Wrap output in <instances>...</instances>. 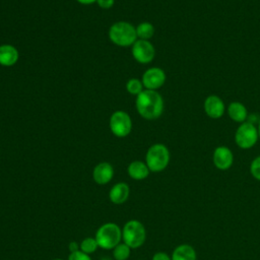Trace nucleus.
I'll return each mask as SVG.
<instances>
[{
    "mask_svg": "<svg viewBox=\"0 0 260 260\" xmlns=\"http://www.w3.org/2000/svg\"><path fill=\"white\" fill-rule=\"evenodd\" d=\"M138 114L146 120H155L164 112V99L156 90L143 89L135 101Z\"/></svg>",
    "mask_w": 260,
    "mask_h": 260,
    "instance_id": "nucleus-1",
    "label": "nucleus"
},
{
    "mask_svg": "<svg viewBox=\"0 0 260 260\" xmlns=\"http://www.w3.org/2000/svg\"><path fill=\"white\" fill-rule=\"evenodd\" d=\"M93 237L100 249L112 250L122 242V226L113 221L105 222L96 229Z\"/></svg>",
    "mask_w": 260,
    "mask_h": 260,
    "instance_id": "nucleus-2",
    "label": "nucleus"
},
{
    "mask_svg": "<svg viewBox=\"0 0 260 260\" xmlns=\"http://www.w3.org/2000/svg\"><path fill=\"white\" fill-rule=\"evenodd\" d=\"M171 154L169 148L162 143L150 145L145 153V164L150 173H159L167 169L170 164Z\"/></svg>",
    "mask_w": 260,
    "mask_h": 260,
    "instance_id": "nucleus-3",
    "label": "nucleus"
},
{
    "mask_svg": "<svg viewBox=\"0 0 260 260\" xmlns=\"http://www.w3.org/2000/svg\"><path fill=\"white\" fill-rule=\"evenodd\" d=\"M146 229L138 219H129L122 226V242L131 249H138L146 241Z\"/></svg>",
    "mask_w": 260,
    "mask_h": 260,
    "instance_id": "nucleus-4",
    "label": "nucleus"
},
{
    "mask_svg": "<svg viewBox=\"0 0 260 260\" xmlns=\"http://www.w3.org/2000/svg\"><path fill=\"white\" fill-rule=\"evenodd\" d=\"M109 39L119 47H130L137 41L136 28L127 21H117L109 28Z\"/></svg>",
    "mask_w": 260,
    "mask_h": 260,
    "instance_id": "nucleus-5",
    "label": "nucleus"
},
{
    "mask_svg": "<svg viewBox=\"0 0 260 260\" xmlns=\"http://www.w3.org/2000/svg\"><path fill=\"white\" fill-rule=\"evenodd\" d=\"M258 139V129L249 121L241 123L235 132V142L241 149L252 148L257 143Z\"/></svg>",
    "mask_w": 260,
    "mask_h": 260,
    "instance_id": "nucleus-6",
    "label": "nucleus"
},
{
    "mask_svg": "<svg viewBox=\"0 0 260 260\" xmlns=\"http://www.w3.org/2000/svg\"><path fill=\"white\" fill-rule=\"evenodd\" d=\"M109 126L111 132L115 136L123 138L130 134L132 130V120L128 113L118 110L112 114Z\"/></svg>",
    "mask_w": 260,
    "mask_h": 260,
    "instance_id": "nucleus-7",
    "label": "nucleus"
},
{
    "mask_svg": "<svg viewBox=\"0 0 260 260\" xmlns=\"http://www.w3.org/2000/svg\"><path fill=\"white\" fill-rule=\"evenodd\" d=\"M132 56L135 61L140 64L150 63L155 56V49L153 45L146 40H137L131 46Z\"/></svg>",
    "mask_w": 260,
    "mask_h": 260,
    "instance_id": "nucleus-8",
    "label": "nucleus"
},
{
    "mask_svg": "<svg viewBox=\"0 0 260 260\" xmlns=\"http://www.w3.org/2000/svg\"><path fill=\"white\" fill-rule=\"evenodd\" d=\"M166 72L159 67H150L142 74V84L145 89L156 90L160 88L166 82Z\"/></svg>",
    "mask_w": 260,
    "mask_h": 260,
    "instance_id": "nucleus-9",
    "label": "nucleus"
},
{
    "mask_svg": "<svg viewBox=\"0 0 260 260\" xmlns=\"http://www.w3.org/2000/svg\"><path fill=\"white\" fill-rule=\"evenodd\" d=\"M212 161L217 170L226 171L234 164V153L228 146L219 145L213 150Z\"/></svg>",
    "mask_w": 260,
    "mask_h": 260,
    "instance_id": "nucleus-10",
    "label": "nucleus"
},
{
    "mask_svg": "<svg viewBox=\"0 0 260 260\" xmlns=\"http://www.w3.org/2000/svg\"><path fill=\"white\" fill-rule=\"evenodd\" d=\"M203 109L209 118L216 120L223 116L225 112V105L221 98L216 94H210L205 99Z\"/></svg>",
    "mask_w": 260,
    "mask_h": 260,
    "instance_id": "nucleus-11",
    "label": "nucleus"
},
{
    "mask_svg": "<svg viewBox=\"0 0 260 260\" xmlns=\"http://www.w3.org/2000/svg\"><path fill=\"white\" fill-rule=\"evenodd\" d=\"M114 168L108 161H101L92 170V180L98 185L109 184L114 177Z\"/></svg>",
    "mask_w": 260,
    "mask_h": 260,
    "instance_id": "nucleus-12",
    "label": "nucleus"
},
{
    "mask_svg": "<svg viewBox=\"0 0 260 260\" xmlns=\"http://www.w3.org/2000/svg\"><path fill=\"white\" fill-rule=\"evenodd\" d=\"M108 195L113 204L121 205L128 200L130 196V187L125 182H118L110 188Z\"/></svg>",
    "mask_w": 260,
    "mask_h": 260,
    "instance_id": "nucleus-13",
    "label": "nucleus"
},
{
    "mask_svg": "<svg viewBox=\"0 0 260 260\" xmlns=\"http://www.w3.org/2000/svg\"><path fill=\"white\" fill-rule=\"evenodd\" d=\"M127 174L132 180L142 181V180H145L149 176L150 171H149L147 165L145 164V161L136 159V160L131 161L128 165Z\"/></svg>",
    "mask_w": 260,
    "mask_h": 260,
    "instance_id": "nucleus-14",
    "label": "nucleus"
},
{
    "mask_svg": "<svg viewBox=\"0 0 260 260\" xmlns=\"http://www.w3.org/2000/svg\"><path fill=\"white\" fill-rule=\"evenodd\" d=\"M18 59L19 53L14 46L9 44L0 45V65L4 67L13 66Z\"/></svg>",
    "mask_w": 260,
    "mask_h": 260,
    "instance_id": "nucleus-15",
    "label": "nucleus"
},
{
    "mask_svg": "<svg viewBox=\"0 0 260 260\" xmlns=\"http://www.w3.org/2000/svg\"><path fill=\"white\" fill-rule=\"evenodd\" d=\"M228 115L236 123L246 122L248 119V110L241 102H232L228 106Z\"/></svg>",
    "mask_w": 260,
    "mask_h": 260,
    "instance_id": "nucleus-16",
    "label": "nucleus"
},
{
    "mask_svg": "<svg viewBox=\"0 0 260 260\" xmlns=\"http://www.w3.org/2000/svg\"><path fill=\"white\" fill-rule=\"evenodd\" d=\"M172 260H197L195 249L189 244H180L172 252Z\"/></svg>",
    "mask_w": 260,
    "mask_h": 260,
    "instance_id": "nucleus-17",
    "label": "nucleus"
},
{
    "mask_svg": "<svg viewBox=\"0 0 260 260\" xmlns=\"http://www.w3.org/2000/svg\"><path fill=\"white\" fill-rule=\"evenodd\" d=\"M136 36L139 40L149 41L154 35V26L148 21L140 22L136 27Z\"/></svg>",
    "mask_w": 260,
    "mask_h": 260,
    "instance_id": "nucleus-18",
    "label": "nucleus"
},
{
    "mask_svg": "<svg viewBox=\"0 0 260 260\" xmlns=\"http://www.w3.org/2000/svg\"><path fill=\"white\" fill-rule=\"evenodd\" d=\"M131 250L132 249L128 245L121 242L112 249V258L114 260H128Z\"/></svg>",
    "mask_w": 260,
    "mask_h": 260,
    "instance_id": "nucleus-19",
    "label": "nucleus"
},
{
    "mask_svg": "<svg viewBox=\"0 0 260 260\" xmlns=\"http://www.w3.org/2000/svg\"><path fill=\"white\" fill-rule=\"evenodd\" d=\"M100 249L94 237H85L79 242V250L87 255H91Z\"/></svg>",
    "mask_w": 260,
    "mask_h": 260,
    "instance_id": "nucleus-20",
    "label": "nucleus"
},
{
    "mask_svg": "<svg viewBox=\"0 0 260 260\" xmlns=\"http://www.w3.org/2000/svg\"><path fill=\"white\" fill-rule=\"evenodd\" d=\"M142 81L138 78H131L126 83V90L132 95H138L143 90Z\"/></svg>",
    "mask_w": 260,
    "mask_h": 260,
    "instance_id": "nucleus-21",
    "label": "nucleus"
},
{
    "mask_svg": "<svg viewBox=\"0 0 260 260\" xmlns=\"http://www.w3.org/2000/svg\"><path fill=\"white\" fill-rule=\"evenodd\" d=\"M250 174L254 179L260 181V155L256 156L250 164Z\"/></svg>",
    "mask_w": 260,
    "mask_h": 260,
    "instance_id": "nucleus-22",
    "label": "nucleus"
},
{
    "mask_svg": "<svg viewBox=\"0 0 260 260\" xmlns=\"http://www.w3.org/2000/svg\"><path fill=\"white\" fill-rule=\"evenodd\" d=\"M66 260H92V259H91L90 255H87V254L83 253L82 251L77 250L75 252L69 253Z\"/></svg>",
    "mask_w": 260,
    "mask_h": 260,
    "instance_id": "nucleus-23",
    "label": "nucleus"
},
{
    "mask_svg": "<svg viewBox=\"0 0 260 260\" xmlns=\"http://www.w3.org/2000/svg\"><path fill=\"white\" fill-rule=\"evenodd\" d=\"M151 260H172V257L167 252L157 251L152 255Z\"/></svg>",
    "mask_w": 260,
    "mask_h": 260,
    "instance_id": "nucleus-24",
    "label": "nucleus"
},
{
    "mask_svg": "<svg viewBox=\"0 0 260 260\" xmlns=\"http://www.w3.org/2000/svg\"><path fill=\"white\" fill-rule=\"evenodd\" d=\"M96 3L101 8L109 9V8L113 7L115 0H96Z\"/></svg>",
    "mask_w": 260,
    "mask_h": 260,
    "instance_id": "nucleus-25",
    "label": "nucleus"
},
{
    "mask_svg": "<svg viewBox=\"0 0 260 260\" xmlns=\"http://www.w3.org/2000/svg\"><path fill=\"white\" fill-rule=\"evenodd\" d=\"M68 249H69V252H70V253L79 250V243L76 242V241H71V242L68 244Z\"/></svg>",
    "mask_w": 260,
    "mask_h": 260,
    "instance_id": "nucleus-26",
    "label": "nucleus"
},
{
    "mask_svg": "<svg viewBox=\"0 0 260 260\" xmlns=\"http://www.w3.org/2000/svg\"><path fill=\"white\" fill-rule=\"evenodd\" d=\"M77 2H79L80 4H83V5H90L94 2H96V0H76Z\"/></svg>",
    "mask_w": 260,
    "mask_h": 260,
    "instance_id": "nucleus-27",
    "label": "nucleus"
},
{
    "mask_svg": "<svg viewBox=\"0 0 260 260\" xmlns=\"http://www.w3.org/2000/svg\"><path fill=\"white\" fill-rule=\"evenodd\" d=\"M100 260H114V259L112 257H109V256H104Z\"/></svg>",
    "mask_w": 260,
    "mask_h": 260,
    "instance_id": "nucleus-28",
    "label": "nucleus"
},
{
    "mask_svg": "<svg viewBox=\"0 0 260 260\" xmlns=\"http://www.w3.org/2000/svg\"><path fill=\"white\" fill-rule=\"evenodd\" d=\"M257 129H258V134H259V139H260V120H259V122H258V127H257Z\"/></svg>",
    "mask_w": 260,
    "mask_h": 260,
    "instance_id": "nucleus-29",
    "label": "nucleus"
},
{
    "mask_svg": "<svg viewBox=\"0 0 260 260\" xmlns=\"http://www.w3.org/2000/svg\"><path fill=\"white\" fill-rule=\"evenodd\" d=\"M52 260H65V259H62V258H54Z\"/></svg>",
    "mask_w": 260,
    "mask_h": 260,
    "instance_id": "nucleus-30",
    "label": "nucleus"
},
{
    "mask_svg": "<svg viewBox=\"0 0 260 260\" xmlns=\"http://www.w3.org/2000/svg\"><path fill=\"white\" fill-rule=\"evenodd\" d=\"M138 260H142V259H138Z\"/></svg>",
    "mask_w": 260,
    "mask_h": 260,
    "instance_id": "nucleus-31",
    "label": "nucleus"
}]
</instances>
